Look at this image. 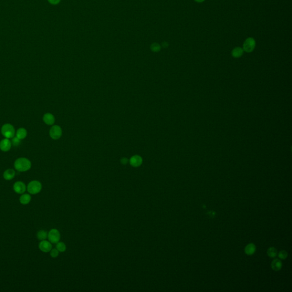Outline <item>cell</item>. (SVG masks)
<instances>
[{
	"mask_svg": "<svg viewBox=\"0 0 292 292\" xmlns=\"http://www.w3.org/2000/svg\"><path fill=\"white\" fill-rule=\"evenodd\" d=\"M14 167L18 172H26L31 167V163L27 158H19L14 162Z\"/></svg>",
	"mask_w": 292,
	"mask_h": 292,
	"instance_id": "6da1fadb",
	"label": "cell"
},
{
	"mask_svg": "<svg viewBox=\"0 0 292 292\" xmlns=\"http://www.w3.org/2000/svg\"><path fill=\"white\" fill-rule=\"evenodd\" d=\"M42 188V185L40 181L38 180H32L29 183L26 187L27 192L31 195H36L39 194Z\"/></svg>",
	"mask_w": 292,
	"mask_h": 292,
	"instance_id": "7a4b0ae2",
	"label": "cell"
},
{
	"mask_svg": "<svg viewBox=\"0 0 292 292\" xmlns=\"http://www.w3.org/2000/svg\"><path fill=\"white\" fill-rule=\"evenodd\" d=\"M1 134H2L5 138H7V139H12L14 136V135L16 133L13 126L9 123L3 124L1 127Z\"/></svg>",
	"mask_w": 292,
	"mask_h": 292,
	"instance_id": "3957f363",
	"label": "cell"
},
{
	"mask_svg": "<svg viewBox=\"0 0 292 292\" xmlns=\"http://www.w3.org/2000/svg\"><path fill=\"white\" fill-rule=\"evenodd\" d=\"M47 238L51 244H57L60 240V232L57 229H51L48 232Z\"/></svg>",
	"mask_w": 292,
	"mask_h": 292,
	"instance_id": "277c9868",
	"label": "cell"
},
{
	"mask_svg": "<svg viewBox=\"0 0 292 292\" xmlns=\"http://www.w3.org/2000/svg\"><path fill=\"white\" fill-rule=\"evenodd\" d=\"M256 46V42L255 40L249 37L244 41L243 44V50L247 53H251L255 49Z\"/></svg>",
	"mask_w": 292,
	"mask_h": 292,
	"instance_id": "5b68a950",
	"label": "cell"
},
{
	"mask_svg": "<svg viewBox=\"0 0 292 292\" xmlns=\"http://www.w3.org/2000/svg\"><path fill=\"white\" fill-rule=\"evenodd\" d=\"M62 131L60 126L58 125L53 126L49 131V135L51 138L54 140H57L61 137Z\"/></svg>",
	"mask_w": 292,
	"mask_h": 292,
	"instance_id": "8992f818",
	"label": "cell"
},
{
	"mask_svg": "<svg viewBox=\"0 0 292 292\" xmlns=\"http://www.w3.org/2000/svg\"><path fill=\"white\" fill-rule=\"evenodd\" d=\"M13 190L17 194H23L26 191V185L23 181H17L13 184Z\"/></svg>",
	"mask_w": 292,
	"mask_h": 292,
	"instance_id": "52a82bcc",
	"label": "cell"
},
{
	"mask_svg": "<svg viewBox=\"0 0 292 292\" xmlns=\"http://www.w3.org/2000/svg\"><path fill=\"white\" fill-rule=\"evenodd\" d=\"M38 248L41 251L44 253L49 252L52 249V244L49 241H47L46 240L41 241L38 244Z\"/></svg>",
	"mask_w": 292,
	"mask_h": 292,
	"instance_id": "ba28073f",
	"label": "cell"
},
{
	"mask_svg": "<svg viewBox=\"0 0 292 292\" xmlns=\"http://www.w3.org/2000/svg\"><path fill=\"white\" fill-rule=\"evenodd\" d=\"M129 162L132 167L136 168L141 165L143 163V159L141 156L136 155L130 158Z\"/></svg>",
	"mask_w": 292,
	"mask_h": 292,
	"instance_id": "9c48e42d",
	"label": "cell"
},
{
	"mask_svg": "<svg viewBox=\"0 0 292 292\" xmlns=\"http://www.w3.org/2000/svg\"><path fill=\"white\" fill-rule=\"evenodd\" d=\"M12 143L9 139L4 138L0 141V150L3 152L9 151L12 147Z\"/></svg>",
	"mask_w": 292,
	"mask_h": 292,
	"instance_id": "30bf717a",
	"label": "cell"
},
{
	"mask_svg": "<svg viewBox=\"0 0 292 292\" xmlns=\"http://www.w3.org/2000/svg\"><path fill=\"white\" fill-rule=\"evenodd\" d=\"M15 175H16L15 171L13 169L9 168V169H7V170L4 171L3 174V178L7 181H9L13 179V178L15 177Z\"/></svg>",
	"mask_w": 292,
	"mask_h": 292,
	"instance_id": "8fae6325",
	"label": "cell"
},
{
	"mask_svg": "<svg viewBox=\"0 0 292 292\" xmlns=\"http://www.w3.org/2000/svg\"><path fill=\"white\" fill-rule=\"evenodd\" d=\"M43 121L45 124L51 126L55 122V117L54 115L50 113H46L43 117Z\"/></svg>",
	"mask_w": 292,
	"mask_h": 292,
	"instance_id": "7c38bea8",
	"label": "cell"
},
{
	"mask_svg": "<svg viewBox=\"0 0 292 292\" xmlns=\"http://www.w3.org/2000/svg\"><path fill=\"white\" fill-rule=\"evenodd\" d=\"M19 200L21 204H29L31 200V196L29 194H23L21 195Z\"/></svg>",
	"mask_w": 292,
	"mask_h": 292,
	"instance_id": "4fadbf2b",
	"label": "cell"
},
{
	"mask_svg": "<svg viewBox=\"0 0 292 292\" xmlns=\"http://www.w3.org/2000/svg\"><path fill=\"white\" fill-rule=\"evenodd\" d=\"M27 132L26 130L24 128H20L16 132V136L20 140L24 139L27 136Z\"/></svg>",
	"mask_w": 292,
	"mask_h": 292,
	"instance_id": "5bb4252c",
	"label": "cell"
},
{
	"mask_svg": "<svg viewBox=\"0 0 292 292\" xmlns=\"http://www.w3.org/2000/svg\"><path fill=\"white\" fill-rule=\"evenodd\" d=\"M243 53L244 50L242 47H236L232 51V55L235 58H240L242 57L243 55Z\"/></svg>",
	"mask_w": 292,
	"mask_h": 292,
	"instance_id": "9a60e30c",
	"label": "cell"
},
{
	"mask_svg": "<svg viewBox=\"0 0 292 292\" xmlns=\"http://www.w3.org/2000/svg\"><path fill=\"white\" fill-rule=\"evenodd\" d=\"M255 245L252 243L249 244L248 245H247L245 247V252L246 254H247L248 255H251L252 254H253L255 252Z\"/></svg>",
	"mask_w": 292,
	"mask_h": 292,
	"instance_id": "2e32d148",
	"label": "cell"
},
{
	"mask_svg": "<svg viewBox=\"0 0 292 292\" xmlns=\"http://www.w3.org/2000/svg\"><path fill=\"white\" fill-rule=\"evenodd\" d=\"M282 267V262L278 259H275L272 262V268L275 270H279Z\"/></svg>",
	"mask_w": 292,
	"mask_h": 292,
	"instance_id": "e0dca14e",
	"label": "cell"
},
{
	"mask_svg": "<svg viewBox=\"0 0 292 292\" xmlns=\"http://www.w3.org/2000/svg\"><path fill=\"white\" fill-rule=\"evenodd\" d=\"M47 235H48V233L46 231L40 230L37 232V237L39 240L42 241V240H46L47 238Z\"/></svg>",
	"mask_w": 292,
	"mask_h": 292,
	"instance_id": "ac0fdd59",
	"label": "cell"
},
{
	"mask_svg": "<svg viewBox=\"0 0 292 292\" xmlns=\"http://www.w3.org/2000/svg\"><path fill=\"white\" fill-rule=\"evenodd\" d=\"M59 252H65L66 250V245L64 242H58L56 244V248Z\"/></svg>",
	"mask_w": 292,
	"mask_h": 292,
	"instance_id": "d6986e66",
	"label": "cell"
},
{
	"mask_svg": "<svg viewBox=\"0 0 292 292\" xmlns=\"http://www.w3.org/2000/svg\"><path fill=\"white\" fill-rule=\"evenodd\" d=\"M268 255L269 257H275L277 255V252L276 249L273 248V247H270L268 249Z\"/></svg>",
	"mask_w": 292,
	"mask_h": 292,
	"instance_id": "ffe728a7",
	"label": "cell"
},
{
	"mask_svg": "<svg viewBox=\"0 0 292 292\" xmlns=\"http://www.w3.org/2000/svg\"><path fill=\"white\" fill-rule=\"evenodd\" d=\"M151 50L154 52H158L161 49V46L159 44H158V43H153L151 45Z\"/></svg>",
	"mask_w": 292,
	"mask_h": 292,
	"instance_id": "44dd1931",
	"label": "cell"
},
{
	"mask_svg": "<svg viewBox=\"0 0 292 292\" xmlns=\"http://www.w3.org/2000/svg\"><path fill=\"white\" fill-rule=\"evenodd\" d=\"M21 141V140H20V139H18L16 136H15V137L14 136V137L12 138V140L10 141H11L12 146L17 147V146H18L19 145H20Z\"/></svg>",
	"mask_w": 292,
	"mask_h": 292,
	"instance_id": "7402d4cb",
	"label": "cell"
},
{
	"mask_svg": "<svg viewBox=\"0 0 292 292\" xmlns=\"http://www.w3.org/2000/svg\"><path fill=\"white\" fill-rule=\"evenodd\" d=\"M59 251L56 248L51 249L50 251V255L52 258H57L59 255Z\"/></svg>",
	"mask_w": 292,
	"mask_h": 292,
	"instance_id": "603a6c76",
	"label": "cell"
},
{
	"mask_svg": "<svg viewBox=\"0 0 292 292\" xmlns=\"http://www.w3.org/2000/svg\"><path fill=\"white\" fill-rule=\"evenodd\" d=\"M279 256L281 259H285L288 257V253L285 251H281L279 252Z\"/></svg>",
	"mask_w": 292,
	"mask_h": 292,
	"instance_id": "cb8c5ba5",
	"label": "cell"
},
{
	"mask_svg": "<svg viewBox=\"0 0 292 292\" xmlns=\"http://www.w3.org/2000/svg\"><path fill=\"white\" fill-rule=\"evenodd\" d=\"M47 1L51 5H58V3L60 2L61 0H47Z\"/></svg>",
	"mask_w": 292,
	"mask_h": 292,
	"instance_id": "d4e9b609",
	"label": "cell"
},
{
	"mask_svg": "<svg viewBox=\"0 0 292 292\" xmlns=\"http://www.w3.org/2000/svg\"><path fill=\"white\" fill-rule=\"evenodd\" d=\"M121 163H122V164H123V165H126V164L128 162V160L127 158H122L121 160Z\"/></svg>",
	"mask_w": 292,
	"mask_h": 292,
	"instance_id": "484cf974",
	"label": "cell"
},
{
	"mask_svg": "<svg viewBox=\"0 0 292 292\" xmlns=\"http://www.w3.org/2000/svg\"><path fill=\"white\" fill-rule=\"evenodd\" d=\"M207 214H208L210 217L212 218V217H214V216H215V212H214L213 211H209Z\"/></svg>",
	"mask_w": 292,
	"mask_h": 292,
	"instance_id": "4316f807",
	"label": "cell"
},
{
	"mask_svg": "<svg viewBox=\"0 0 292 292\" xmlns=\"http://www.w3.org/2000/svg\"><path fill=\"white\" fill-rule=\"evenodd\" d=\"M195 1H196V2H199V3H201V2H204L205 0H195Z\"/></svg>",
	"mask_w": 292,
	"mask_h": 292,
	"instance_id": "83f0119b",
	"label": "cell"
}]
</instances>
